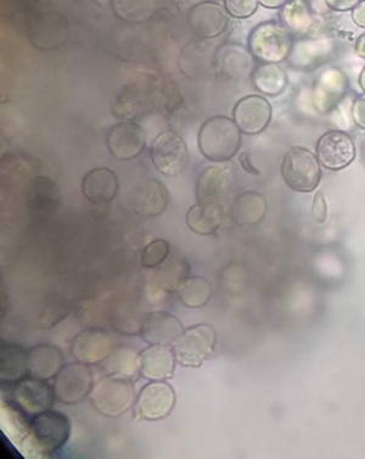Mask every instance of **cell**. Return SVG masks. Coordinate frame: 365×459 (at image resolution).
I'll return each instance as SVG.
<instances>
[{
	"label": "cell",
	"instance_id": "5b68a950",
	"mask_svg": "<svg viewBox=\"0 0 365 459\" xmlns=\"http://www.w3.org/2000/svg\"><path fill=\"white\" fill-rule=\"evenodd\" d=\"M217 335L213 325H191L173 343L177 363L184 368H199L216 350Z\"/></svg>",
	"mask_w": 365,
	"mask_h": 459
},
{
	"label": "cell",
	"instance_id": "836d02e7",
	"mask_svg": "<svg viewBox=\"0 0 365 459\" xmlns=\"http://www.w3.org/2000/svg\"><path fill=\"white\" fill-rule=\"evenodd\" d=\"M312 217L317 223L323 224L327 219V203L323 192L316 194L312 204Z\"/></svg>",
	"mask_w": 365,
	"mask_h": 459
},
{
	"label": "cell",
	"instance_id": "4dcf8cb0",
	"mask_svg": "<svg viewBox=\"0 0 365 459\" xmlns=\"http://www.w3.org/2000/svg\"><path fill=\"white\" fill-rule=\"evenodd\" d=\"M189 277V264L182 260H167L156 268L155 281L162 290L177 292L183 281Z\"/></svg>",
	"mask_w": 365,
	"mask_h": 459
},
{
	"label": "cell",
	"instance_id": "7c38bea8",
	"mask_svg": "<svg viewBox=\"0 0 365 459\" xmlns=\"http://www.w3.org/2000/svg\"><path fill=\"white\" fill-rule=\"evenodd\" d=\"M316 152L324 169L340 171L349 168L356 159V145L344 132L329 131L317 142Z\"/></svg>",
	"mask_w": 365,
	"mask_h": 459
},
{
	"label": "cell",
	"instance_id": "52a82bcc",
	"mask_svg": "<svg viewBox=\"0 0 365 459\" xmlns=\"http://www.w3.org/2000/svg\"><path fill=\"white\" fill-rule=\"evenodd\" d=\"M56 401L73 406L90 397L94 387V376L90 365L74 362L65 365L54 378Z\"/></svg>",
	"mask_w": 365,
	"mask_h": 459
},
{
	"label": "cell",
	"instance_id": "f1b7e54d",
	"mask_svg": "<svg viewBox=\"0 0 365 459\" xmlns=\"http://www.w3.org/2000/svg\"><path fill=\"white\" fill-rule=\"evenodd\" d=\"M104 369L110 376L135 379L141 374L139 353L131 348H115L111 355L104 362Z\"/></svg>",
	"mask_w": 365,
	"mask_h": 459
},
{
	"label": "cell",
	"instance_id": "484cf974",
	"mask_svg": "<svg viewBox=\"0 0 365 459\" xmlns=\"http://www.w3.org/2000/svg\"><path fill=\"white\" fill-rule=\"evenodd\" d=\"M282 25L291 33L306 35L316 27V19L306 0H288L282 8Z\"/></svg>",
	"mask_w": 365,
	"mask_h": 459
},
{
	"label": "cell",
	"instance_id": "83f0119b",
	"mask_svg": "<svg viewBox=\"0 0 365 459\" xmlns=\"http://www.w3.org/2000/svg\"><path fill=\"white\" fill-rule=\"evenodd\" d=\"M254 84L256 90L268 97H278L288 86V74L279 64H264L255 70Z\"/></svg>",
	"mask_w": 365,
	"mask_h": 459
},
{
	"label": "cell",
	"instance_id": "f546056e",
	"mask_svg": "<svg viewBox=\"0 0 365 459\" xmlns=\"http://www.w3.org/2000/svg\"><path fill=\"white\" fill-rule=\"evenodd\" d=\"M177 295L186 307L201 308L213 298V287L210 281L203 277H187L180 285Z\"/></svg>",
	"mask_w": 365,
	"mask_h": 459
},
{
	"label": "cell",
	"instance_id": "3957f363",
	"mask_svg": "<svg viewBox=\"0 0 365 459\" xmlns=\"http://www.w3.org/2000/svg\"><path fill=\"white\" fill-rule=\"evenodd\" d=\"M248 43L256 60L281 64L291 54L293 37L282 22H265L251 30Z\"/></svg>",
	"mask_w": 365,
	"mask_h": 459
},
{
	"label": "cell",
	"instance_id": "44dd1931",
	"mask_svg": "<svg viewBox=\"0 0 365 459\" xmlns=\"http://www.w3.org/2000/svg\"><path fill=\"white\" fill-rule=\"evenodd\" d=\"M63 352L50 343H39L29 350V374L34 378L51 380L63 369Z\"/></svg>",
	"mask_w": 365,
	"mask_h": 459
},
{
	"label": "cell",
	"instance_id": "603a6c76",
	"mask_svg": "<svg viewBox=\"0 0 365 459\" xmlns=\"http://www.w3.org/2000/svg\"><path fill=\"white\" fill-rule=\"evenodd\" d=\"M231 183L230 171L222 166H208L196 179L197 203H220Z\"/></svg>",
	"mask_w": 365,
	"mask_h": 459
},
{
	"label": "cell",
	"instance_id": "4316f807",
	"mask_svg": "<svg viewBox=\"0 0 365 459\" xmlns=\"http://www.w3.org/2000/svg\"><path fill=\"white\" fill-rule=\"evenodd\" d=\"M159 0H110L112 13L129 23H144L155 15Z\"/></svg>",
	"mask_w": 365,
	"mask_h": 459
},
{
	"label": "cell",
	"instance_id": "277c9868",
	"mask_svg": "<svg viewBox=\"0 0 365 459\" xmlns=\"http://www.w3.org/2000/svg\"><path fill=\"white\" fill-rule=\"evenodd\" d=\"M282 176L290 189L312 193L322 179V165L309 149L293 146L282 159Z\"/></svg>",
	"mask_w": 365,
	"mask_h": 459
},
{
	"label": "cell",
	"instance_id": "74e56055",
	"mask_svg": "<svg viewBox=\"0 0 365 459\" xmlns=\"http://www.w3.org/2000/svg\"><path fill=\"white\" fill-rule=\"evenodd\" d=\"M259 4L267 9H281L288 0H258Z\"/></svg>",
	"mask_w": 365,
	"mask_h": 459
},
{
	"label": "cell",
	"instance_id": "d6a6232c",
	"mask_svg": "<svg viewBox=\"0 0 365 459\" xmlns=\"http://www.w3.org/2000/svg\"><path fill=\"white\" fill-rule=\"evenodd\" d=\"M258 0H224L228 13L234 19H248L258 9Z\"/></svg>",
	"mask_w": 365,
	"mask_h": 459
},
{
	"label": "cell",
	"instance_id": "60d3db41",
	"mask_svg": "<svg viewBox=\"0 0 365 459\" xmlns=\"http://www.w3.org/2000/svg\"><path fill=\"white\" fill-rule=\"evenodd\" d=\"M360 86L363 91H365V66L364 69L361 70V73L360 74Z\"/></svg>",
	"mask_w": 365,
	"mask_h": 459
},
{
	"label": "cell",
	"instance_id": "d6986e66",
	"mask_svg": "<svg viewBox=\"0 0 365 459\" xmlns=\"http://www.w3.org/2000/svg\"><path fill=\"white\" fill-rule=\"evenodd\" d=\"M217 69L231 80H245L254 74L255 56L239 43H225L216 53Z\"/></svg>",
	"mask_w": 365,
	"mask_h": 459
},
{
	"label": "cell",
	"instance_id": "8fae6325",
	"mask_svg": "<svg viewBox=\"0 0 365 459\" xmlns=\"http://www.w3.org/2000/svg\"><path fill=\"white\" fill-rule=\"evenodd\" d=\"M169 204V193L159 179H143L127 195L129 210L136 216L153 219L161 216Z\"/></svg>",
	"mask_w": 365,
	"mask_h": 459
},
{
	"label": "cell",
	"instance_id": "d590c367",
	"mask_svg": "<svg viewBox=\"0 0 365 459\" xmlns=\"http://www.w3.org/2000/svg\"><path fill=\"white\" fill-rule=\"evenodd\" d=\"M324 2L334 12L344 13L356 8L361 0H324Z\"/></svg>",
	"mask_w": 365,
	"mask_h": 459
},
{
	"label": "cell",
	"instance_id": "e0dca14e",
	"mask_svg": "<svg viewBox=\"0 0 365 459\" xmlns=\"http://www.w3.org/2000/svg\"><path fill=\"white\" fill-rule=\"evenodd\" d=\"M115 350L110 334L101 329H88L76 335L71 343V353L85 365L104 363Z\"/></svg>",
	"mask_w": 365,
	"mask_h": 459
},
{
	"label": "cell",
	"instance_id": "9a60e30c",
	"mask_svg": "<svg viewBox=\"0 0 365 459\" xmlns=\"http://www.w3.org/2000/svg\"><path fill=\"white\" fill-rule=\"evenodd\" d=\"M272 105L261 95H248L234 107L233 118L241 134H262L272 120Z\"/></svg>",
	"mask_w": 365,
	"mask_h": 459
},
{
	"label": "cell",
	"instance_id": "30bf717a",
	"mask_svg": "<svg viewBox=\"0 0 365 459\" xmlns=\"http://www.w3.org/2000/svg\"><path fill=\"white\" fill-rule=\"evenodd\" d=\"M176 393L167 382H150L136 395L135 414L139 420L159 421L172 413Z\"/></svg>",
	"mask_w": 365,
	"mask_h": 459
},
{
	"label": "cell",
	"instance_id": "f35d334b",
	"mask_svg": "<svg viewBox=\"0 0 365 459\" xmlns=\"http://www.w3.org/2000/svg\"><path fill=\"white\" fill-rule=\"evenodd\" d=\"M240 161L242 168H244L245 171L250 172L252 173V175H258L259 172L257 171V169H256L255 166L252 165L250 159H248V155L242 154Z\"/></svg>",
	"mask_w": 365,
	"mask_h": 459
},
{
	"label": "cell",
	"instance_id": "4fadbf2b",
	"mask_svg": "<svg viewBox=\"0 0 365 459\" xmlns=\"http://www.w3.org/2000/svg\"><path fill=\"white\" fill-rule=\"evenodd\" d=\"M230 16L225 6L206 0L189 10L187 25L199 39H213L223 35L228 30L230 23Z\"/></svg>",
	"mask_w": 365,
	"mask_h": 459
},
{
	"label": "cell",
	"instance_id": "b9f144b4",
	"mask_svg": "<svg viewBox=\"0 0 365 459\" xmlns=\"http://www.w3.org/2000/svg\"><path fill=\"white\" fill-rule=\"evenodd\" d=\"M208 2H216V3H218V2H221V0H208Z\"/></svg>",
	"mask_w": 365,
	"mask_h": 459
},
{
	"label": "cell",
	"instance_id": "7402d4cb",
	"mask_svg": "<svg viewBox=\"0 0 365 459\" xmlns=\"http://www.w3.org/2000/svg\"><path fill=\"white\" fill-rule=\"evenodd\" d=\"M29 373V350L15 342H2L0 346V382L19 383Z\"/></svg>",
	"mask_w": 365,
	"mask_h": 459
},
{
	"label": "cell",
	"instance_id": "1f68e13d",
	"mask_svg": "<svg viewBox=\"0 0 365 459\" xmlns=\"http://www.w3.org/2000/svg\"><path fill=\"white\" fill-rule=\"evenodd\" d=\"M170 244L165 239H153L145 245L141 254V264L146 270H156L169 260Z\"/></svg>",
	"mask_w": 365,
	"mask_h": 459
},
{
	"label": "cell",
	"instance_id": "cb8c5ba5",
	"mask_svg": "<svg viewBox=\"0 0 365 459\" xmlns=\"http://www.w3.org/2000/svg\"><path fill=\"white\" fill-rule=\"evenodd\" d=\"M186 223L197 236H214L223 223V207L221 203H197L187 210Z\"/></svg>",
	"mask_w": 365,
	"mask_h": 459
},
{
	"label": "cell",
	"instance_id": "d4e9b609",
	"mask_svg": "<svg viewBox=\"0 0 365 459\" xmlns=\"http://www.w3.org/2000/svg\"><path fill=\"white\" fill-rule=\"evenodd\" d=\"M267 212V200L257 192L242 193L234 200L231 217L239 226H255Z\"/></svg>",
	"mask_w": 365,
	"mask_h": 459
},
{
	"label": "cell",
	"instance_id": "ba28073f",
	"mask_svg": "<svg viewBox=\"0 0 365 459\" xmlns=\"http://www.w3.org/2000/svg\"><path fill=\"white\" fill-rule=\"evenodd\" d=\"M48 382L49 380L30 377L13 384L12 393L13 408L29 418L51 410L56 397L54 386Z\"/></svg>",
	"mask_w": 365,
	"mask_h": 459
},
{
	"label": "cell",
	"instance_id": "2e32d148",
	"mask_svg": "<svg viewBox=\"0 0 365 459\" xmlns=\"http://www.w3.org/2000/svg\"><path fill=\"white\" fill-rule=\"evenodd\" d=\"M182 321L166 311H153L143 318L139 334L148 345H173L183 334Z\"/></svg>",
	"mask_w": 365,
	"mask_h": 459
},
{
	"label": "cell",
	"instance_id": "7a4b0ae2",
	"mask_svg": "<svg viewBox=\"0 0 365 459\" xmlns=\"http://www.w3.org/2000/svg\"><path fill=\"white\" fill-rule=\"evenodd\" d=\"M91 403L101 416L117 418L135 407L136 391L133 380L110 376L99 380L91 390Z\"/></svg>",
	"mask_w": 365,
	"mask_h": 459
},
{
	"label": "cell",
	"instance_id": "9c48e42d",
	"mask_svg": "<svg viewBox=\"0 0 365 459\" xmlns=\"http://www.w3.org/2000/svg\"><path fill=\"white\" fill-rule=\"evenodd\" d=\"M152 161L161 175L176 177L189 165V151L184 139L173 131H165L152 146Z\"/></svg>",
	"mask_w": 365,
	"mask_h": 459
},
{
	"label": "cell",
	"instance_id": "8992f818",
	"mask_svg": "<svg viewBox=\"0 0 365 459\" xmlns=\"http://www.w3.org/2000/svg\"><path fill=\"white\" fill-rule=\"evenodd\" d=\"M30 434L44 455H53L63 450L71 437L70 418L51 410L30 418Z\"/></svg>",
	"mask_w": 365,
	"mask_h": 459
},
{
	"label": "cell",
	"instance_id": "5bb4252c",
	"mask_svg": "<svg viewBox=\"0 0 365 459\" xmlns=\"http://www.w3.org/2000/svg\"><path fill=\"white\" fill-rule=\"evenodd\" d=\"M108 151L119 161H131L144 152V128L135 122H122L114 126L107 138Z\"/></svg>",
	"mask_w": 365,
	"mask_h": 459
},
{
	"label": "cell",
	"instance_id": "8d00e7d4",
	"mask_svg": "<svg viewBox=\"0 0 365 459\" xmlns=\"http://www.w3.org/2000/svg\"><path fill=\"white\" fill-rule=\"evenodd\" d=\"M352 20L358 27L365 29V0H361L360 4L353 9Z\"/></svg>",
	"mask_w": 365,
	"mask_h": 459
},
{
	"label": "cell",
	"instance_id": "ab89813d",
	"mask_svg": "<svg viewBox=\"0 0 365 459\" xmlns=\"http://www.w3.org/2000/svg\"><path fill=\"white\" fill-rule=\"evenodd\" d=\"M354 50H356L358 56L361 57V59H365V33L357 39Z\"/></svg>",
	"mask_w": 365,
	"mask_h": 459
},
{
	"label": "cell",
	"instance_id": "e575fe53",
	"mask_svg": "<svg viewBox=\"0 0 365 459\" xmlns=\"http://www.w3.org/2000/svg\"><path fill=\"white\" fill-rule=\"evenodd\" d=\"M352 118L354 124L365 131V95H361L353 101Z\"/></svg>",
	"mask_w": 365,
	"mask_h": 459
},
{
	"label": "cell",
	"instance_id": "ac0fdd59",
	"mask_svg": "<svg viewBox=\"0 0 365 459\" xmlns=\"http://www.w3.org/2000/svg\"><path fill=\"white\" fill-rule=\"evenodd\" d=\"M176 355L167 345H149L139 353L141 376L149 382H166L176 369Z\"/></svg>",
	"mask_w": 365,
	"mask_h": 459
},
{
	"label": "cell",
	"instance_id": "6da1fadb",
	"mask_svg": "<svg viewBox=\"0 0 365 459\" xmlns=\"http://www.w3.org/2000/svg\"><path fill=\"white\" fill-rule=\"evenodd\" d=\"M197 143L201 154L210 161H228L240 149L241 131L230 117H211L201 126Z\"/></svg>",
	"mask_w": 365,
	"mask_h": 459
},
{
	"label": "cell",
	"instance_id": "ffe728a7",
	"mask_svg": "<svg viewBox=\"0 0 365 459\" xmlns=\"http://www.w3.org/2000/svg\"><path fill=\"white\" fill-rule=\"evenodd\" d=\"M81 189L88 202L95 205L109 204L117 196L118 177L111 169L95 168L85 173L82 179Z\"/></svg>",
	"mask_w": 365,
	"mask_h": 459
}]
</instances>
